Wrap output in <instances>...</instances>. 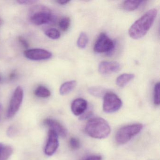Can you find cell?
I'll list each match as a JSON object with an SVG mask.
<instances>
[{
  "instance_id": "obj_24",
  "label": "cell",
  "mask_w": 160,
  "mask_h": 160,
  "mask_svg": "<svg viewBox=\"0 0 160 160\" xmlns=\"http://www.w3.org/2000/svg\"><path fill=\"white\" fill-rule=\"evenodd\" d=\"M18 41H19L22 47L25 49H28L29 47V44L28 42H27V40L22 36L18 37Z\"/></svg>"
},
{
  "instance_id": "obj_18",
  "label": "cell",
  "mask_w": 160,
  "mask_h": 160,
  "mask_svg": "<svg viewBox=\"0 0 160 160\" xmlns=\"http://www.w3.org/2000/svg\"><path fill=\"white\" fill-rule=\"evenodd\" d=\"M88 42V37L86 33L84 32H81L78 37L77 40L78 47L81 49H84L87 47Z\"/></svg>"
},
{
  "instance_id": "obj_7",
  "label": "cell",
  "mask_w": 160,
  "mask_h": 160,
  "mask_svg": "<svg viewBox=\"0 0 160 160\" xmlns=\"http://www.w3.org/2000/svg\"><path fill=\"white\" fill-rule=\"evenodd\" d=\"M114 47V42L105 33L102 32L95 42L93 50L97 53H108L112 51Z\"/></svg>"
},
{
  "instance_id": "obj_8",
  "label": "cell",
  "mask_w": 160,
  "mask_h": 160,
  "mask_svg": "<svg viewBox=\"0 0 160 160\" xmlns=\"http://www.w3.org/2000/svg\"><path fill=\"white\" fill-rule=\"evenodd\" d=\"M26 58L31 60L39 61L48 60L51 58L52 54L50 51L41 48L27 49L24 52Z\"/></svg>"
},
{
  "instance_id": "obj_17",
  "label": "cell",
  "mask_w": 160,
  "mask_h": 160,
  "mask_svg": "<svg viewBox=\"0 0 160 160\" xmlns=\"http://www.w3.org/2000/svg\"><path fill=\"white\" fill-rule=\"evenodd\" d=\"M88 92L91 95L97 97H103L107 93L106 89L101 87H92L89 88Z\"/></svg>"
},
{
  "instance_id": "obj_27",
  "label": "cell",
  "mask_w": 160,
  "mask_h": 160,
  "mask_svg": "<svg viewBox=\"0 0 160 160\" xmlns=\"http://www.w3.org/2000/svg\"><path fill=\"white\" fill-rule=\"evenodd\" d=\"M83 160H102V157L100 155H91V156L86 157Z\"/></svg>"
},
{
  "instance_id": "obj_12",
  "label": "cell",
  "mask_w": 160,
  "mask_h": 160,
  "mask_svg": "<svg viewBox=\"0 0 160 160\" xmlns=\"http://www.w3.org/2000/svg\"><path fill=\"white\" fill-rule=\"evenodd\" d=\"M88 102L83 98H78L73 101L71 105V110L74 115L81 116L87 110Z\"/></svg>"
},
{
  "instance_id": "obj_4",
  "label": "cell",
  "mask_w": 160,
  "mask_h": 160,
  "mask_svg": "<svg viewBox=\"0 0 160 160\" xmlns=\"http://www.w3.org/2000/svg\"><path fill=\"white\" fill-rule=\"evenodd\" d=\"M142 128L143 125L141 123H135L122 127L116 134V142L120 145L126 144L140 132Z\"/></svg>"
},
{
  "instance_id": "obj_30",
  "label": "cell",
  "mask_w": 160,
  "mask_h": 160,
  "mask_svg": "<svg viewBox=\"0 0 160 160\" xmlns=\"http://www.w3.org/2000/svg\"><path fill=\"white\" fill-rule=\"evenodd\" d=\"M16 75V73L15 72H13L11 73V74L10 75L9 78H10V79H12L15 77Z\"/></svg>"
},
{
  "instance_id": "obj_19",
  "label": "cell",
  "mask_w": 160,
  "mask_h": 160,
  "mask_svg": "<svg viewBox=\"0 0 160 160\" xmlns=\"http://www.w3.org/2000/svg\"><path fill=\"white\" fill-rule=\"evenodd\" d=\"M13 152V149L10 146L4 147L0 152V160H7Z\"/></svg>"
},
{
  "instance_id": "obj_9",
  "label": "cell",
  "mask_w": 160,
  "mask_h": 160,
  "mask_svg": "<svg viewBox=\"0 0 160 160\" xmlns=\"http://www.w3.org/2000/svg\"><path fill=\"white\" fill-rule=\"evenodd\" d=\"M58 136L54 131L50 130L48 132V139L45 148V153L48 156L54 154L59 146Z\"/></svg>"
},
{
  "instance_id": "obj_11",
  "label": "cell",
  "mask_w": 160,
  "mask_h": 160,
  "mask_svg": "<svg viewBox=\"0 0 160 160\" xmlns=\"http://www.w3.org/2000/svg\"><path fill=\"white\" fill-rule=\"evenodd\" d=\"M44 123L50 130L54 131L58 136L65 138L67 135V129L59 122L51 118H46L44 120Z\"/></svg>"
},
{
  "instance_id": "obj_22",
  "label": "cell",
  "mask_w": 160,
  "mask_h": 160,
  "mask_svg": "<svg viewBox=\"0 0 160 160\" xmlns=\"http://www.w3.org/2000/svg\"><path fill=\"white\" fill-rule=\"evenodd\" d=\"M160 82H157L155 84L153 92V102L156 106L160 105Z\"/></svg>"
},
{
  "instance_id": "obj_1",
  "label": "cell",
  "mask_w": 160,
  "mask_h": 160,
  "mask_svg": "<svg viewBox=\"0 0 160 160\" xmlns=\"http://www.w3.org/2000/svg\"><path fill=\"white\" fill-rule=\"evenodd\" d=\"M157 10L152 9L148 11L130 27L128 34L132 39L138 40L144 37L149 30L157 16Z\"/></svg>"
},
{
  "instance_id": "obj_34",
  "label": "cell",
  "mask_w": 160,
  "mask_h": 160,
  "mask_svg": "<svg viewBox=\"0 0 160 160\" xmlns=\"http://www.w3.org/2000/svg\"><path fill=\"white\" fill-rule=\"evenodd\" d=\"M1 80V77H0V81Z\"/></svg>"
},
{
  "instance_id": "obj_15",
  "label": "cell",
  "mask_w": 160,
  "mask_h": 160,
  "mask_svg": "<svg viewBox=\"0 0 160 160\" xmlns=\"http://www.w3.org/2000/svg\"><path fill=\"white\" fill-rule=\"evenodd\" d=\"M142 1H125L122 4V8L125 11L132 12L138 9Z\"/></svg>"
},
{
  "instance_id": "obj_10",
  "label": "cell",
  "mask_w": 160,
  "mask_h": 160,
  "mask_svg": "<svg viewBox=\"0 0 160 160\" xmlns=\"http://www.w3.org/2000/svg\"><path fill=\"white\" fill-rule=\"evenodd\" d=\"M121 68V65L118 62H101L98 66V71L101 74L108 75L117 72Z\"/></svg>"
},
{
  "instance_id": "obj_28",
  "label": "cell",
  "mask_w": 160,
  "mask_h": 160,
  "mask_svg": "<svg viewBox=\"0 0 160 160\" xmlns=\"http://www.w3.org/2000/svg\"><path fill=\"white\" fill-rule=\"evenodd\" d=\"M92 114V112H87V113H85L84 115H82V117H80V119L84 120L88 118H90Z\"/></svg>"
},
{
  "instance_id": "obj_14",
  "label": "cell",
  "mask_w": 160,
  "mask_h": 160,
  "mask_svg": "<svg viewBox=\"0 0 160 160\" xmlns=\"http://www.w3.org/2000/svg\"><path fill=\"white\" fill-rule=\"evenodd\" d=\"M76 85L77 81L75 80H71L64 82L60 88V93L62 95L68 94L73 90Z\"/></svg>"
},
{
  "instance_id": "obj_2",
  "label": "cell",
  "mask_w": 160,
  "mask_h": 160,
  "mask_svg": "<svg viewBox=\"0 0 160 160\" xmlns=\"http://www.w3.org/2000/svg\"><path fill=\"white\" fill-rule=\"evenodd\" d=\"M85 131L92 138L102 139L108 137L111 129L105 120L101 118H94L91 119L87 122Z\"/></svg>"
},
{
  "instance_id": "obj_31",
  "label": "cell",
  "mask_w": 160,
  "mask_h": 160,
  "mask_svg": "<svg viewBox=\"0 0 160 160\" xmlns=\"http://www.w3.org/2000/svg\"><path fill=\"white\" fill-rule=\"evenodd\" d=\"M2 109L3 108H2V104L0 103V120L1 118L2 115Z\"/></svg>"
},
{
  "instance_id": "obj_33",
  "label": "cell",
  "mask_w": 160,
  "mask_h": 160,
  "mask_svg": "<svg viewBox=\"0 0 160 160\" xmlns=\"http://www.w3.org/2000/svg\"><path fill=\"white\" fill-rule=\"evenodd\" d=\"M2 23H3V20H2V19L1 18H0V27L2 26Z\"/></svg>"
},
{
  "instance_id": "obj_6",
  "label": "cell",
  "mask_w": 160,
  "mask_h": 160,
  "mask_svg": "<svg viewBox=\"0 0 160 160\" xmlns=\"http://www.w3.org/2000/svg\"><path fill=\"white\" fill-rule=\"evenodd\" d=\"M24 90L22 87L18 86L15 90L10 101L9 108L7 112V117L12 118L17 114L23 102Z\"/></svg>"
},
{
  "instance_id": "obj_3",
  "label": "cell",
  "mask_w": 160,
  "mask_h": 160,
  "mask_svg": "<svg viewBox=\"0 0 160 160\" xmlns=\"http://www.w3.org/2000/svg\"><path fill=\"white\" fill-rule=\"evenodd\" d=\"M29 18L32 23L36 26L48 24L53 19L52 11L47 6L36 5L31 8Z\"/></svg>"
},
{
  "instance_id": "obj_29",
  "label": "cell",
  "mask_w": 160,
  "mask_h": 160,
  "mask_svg": "<svg viewBox=\"0 0 160 160\" xmlns=\"http://www.w3.org/2000/svg\"><path fill=\"white\" fill-rule=\"evenodd\" d=\"M56 2L61 5H65L70 2V1H64V0H58L56 1Z\"/></svg>"
},
{
  "instance_id": "obj_20",
  "label": "cell",
  "mask_w": 160,
  "mask_h": 160,
  "mask_svg": "<svg viewBox=\"0 0 160 160\" xmlns=\"http://www.w3.org/2000/svg\"><path fill=\"white\" fill-rule=\"evenodd\" d=\"M71 25V19L68 17H64L60 20L59 26L62 30L66 31L69 29Z\"/></svg>"
},
{
  "instance_id": "obj_26",
  "label": "cell",
  "mask_w": 160,
  "mask_h": 160,
  "mask_svg": "<svg viewBox=\"0 0 160 160\" xmlns=\"http://www.w3.org/2000/svg\"><path fill=\"white\" fill-rule=\"evenodd\" d=\"M16 133V130L13 126H11L7 130V135L10 137H13L15 135Z\"/></svg>"
},
{
  "instance_id": "obj_5",
  "label": "cell",
  "mask_w": 160,
  "mask_h": 160,
  "mask_svg": "<svg viewBox=\"0 0 160 160\" xmlns=\"http://www.w3.org/2000/svg\"><path fill=\"white\" fill-rule=\"evenodd\" d=\"M122 106L121 100L115 93L107 92L103 96L102 108L105 113H114L119 110Z\"/></svg>"
},
{
  "instance_id": "obj_32",
  "label": "cell",
  "mask_w": 160,
  "mask_h": 160,
  "mask_svg": "<svg viewBox=\"0 0 160 160\" xmlns=\"http://www.w3.org/2000/svg\"><path fill=\"white\" fill-rule=\"evenodd\" d=\"M3 148H4V146H3V144L2 143H0V152L2 151Z\"/></svg>"
},
{
  "instance_id": "obj_25",
  "label": "cell",
  "mask_w": 160,
  "mask_h": 160,
  "mask_svg": "<svg viewBox=\"0 0 160 160\" xmlns=\"http://www.w3.org/2000/svg\"><path fill=\"white\" fill-rule=\"evenodd\" d=\"M17 2L20 4H24V5H30L33 4L37 2L36 1L33 0H19Z\"/></svg>"
},
{
  "instance_id": "obj_21",
  "label": "cell",
  "mask_w": 160,
  "mask_h": 160,
  "mask_svg": "<svg viewBox=\"0 0 160 160\" xmlns=\"http://www.w3.org/2000/svg\"><path fill=\"white\" fill-rule=\"evenodd\" d=\"M45 34L50 39L57 40L61 37V33L56 28H50L46 31Z\"/></svg>"
},
{
  "instance_id": "obj_13",
  "label": "cell",
  "mask_w": 160,
  "mask_h": 160,
  "mask_svg": "<svg viewBox=\"0 0 160 160\" xmlns=\"http://www.w3.org/2000/svg\"><path fill=\"white\" fill-rule=\"evenodd\" d=\"M133 74L124 73L120 75L116 79V84L118 87L123 88L134 78Z\"/></svg>"
},
{
  "instance_id": "obj_16",
  "label": "cell",
  "mask_w": 160,
  "mask_h": 160,
  "mask_svg": "<svg viewBox=\"0 0 160 160\" xmlns=\"http://www.w3.org/2000/svg\"><path fill=\"white\" fill-rule=\"evenodd\" d=\"M51 92L44 86H39L34 91V94L40 98H47L51 95Z\"/></svg>"
},
{
  "instance_id": "obj_23",
  "label": "cell",
  "mask_w": 160,
  "mask_h": 160,
  "mask_svg": "<svg viewBox=\"0 0 160 160\" xmlns=\"http://www.w3.org/2000/svg\"><path fill=\"white\" fill-rule=\"evenodd\" d=\"M70 148L73 150L78 149L80 148V142L78 138H76L73 137L70 139Z\"/></svg>"
}]
</instances>
